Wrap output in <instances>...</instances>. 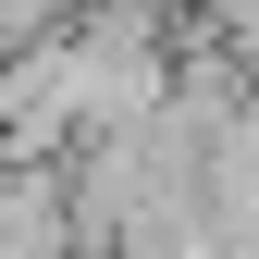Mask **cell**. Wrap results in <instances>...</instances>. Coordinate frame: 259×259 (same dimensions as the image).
I'll list each match as a JSON object with an SVG mask.
<instances>
[{
	"mask_svg": "<svg viewBox=\"0 0 259 259\" xmlns=\"http://www.w3.org/2000/svg\"><path fill=\"white\" fill-rule=\"evenodd\" d=\"M210 222L235 235V259H259V87L222 111V136H210Z\"/></svg>",
	"mask_w": 259,
	"mask_h": 259,
	"instance_id": "cell-1",
	"label": "cell"
}]
</instances>
